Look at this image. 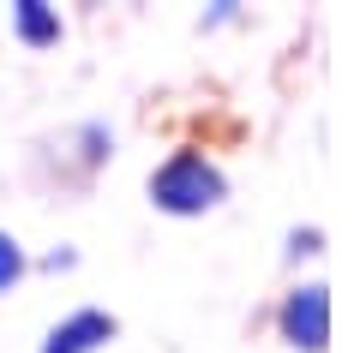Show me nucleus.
<instances>
[{"label": "nucleus", "mask_w": 360, "mask_h": 353, "mask_svg": "<svg viewBox=\"0 0 360 353\" xmlns=\"http://www.w3.org/2000/svg\"><path fill=\"white\" fill-rule=\"evenodd\" d=\"M13 36L25 48H54L66 36V25H60V13H54L49 0H13Z\"/></svg>", "instance_id": "obj_4"}, {"label": "nucleus", "mask_w": 360, "mask_h": 353, "mask_svg": "<svg viewBox=\"0 0 360 353\" xmlns=\"http://www.w3.org/2000/svg\"><path fill=\"white\" fill-rule=\"evenodd\" d=\"M115 335H120V317L115 312H103V305H78V312H66L60 324L42 335V353H103Z\"/></svg>", "instance_id": "obj_3"}, {"label": "nucleus", "mask_w": 360, "mask_h": 353, "mask_svg": "<svg viewBox=\"0 0 360 353\" xmlns=\"http://www.w3.org/2000/svg\"><path fill=\"white\" fill-rule=\"evenodd\" d=\"M234 18H240V0H217V6L198 18V30H222V25H234Z\"/></svg>", "instance_id": "obj_7"}, {"label": "nucleus", "mask_w": 360, "mask_h": 353, "mask_svg": "<svg viewBox=\"0 0 360 353\" xmlns=\"http://www.w3.org/2000/svg\"><path fill=\"white\" fill-rule=\"evenodd\" d=\"M319 252H324V227H312V222H307V227H288V252H283L288 264H300V258H319Z\"/></svg>", "instance_id": "obj_6"}, {"label": "nucleus", "mask_w": 360, "mask_h": 353, "mask_svg": "<svg viewBox=\"0 0 360 353\" xmlns=\"http://www.w3.org/2000/svg\"><path fill=\"white\" fill-rule=\"evenodd\" d=\"M25 276H30L25 246H18V234H13V227H0V293H13Z\"/></svg>", "instance_id": "obj_5"}, {"label": "nucleus", "mask_w": 360, "mask_h": 353, "mask_svg": "<svg viewBox=\"0 0 360 353\" xmlns=\"http://www.w3.org/2000/svg\"><path fill=\"white\" fill-rule=\"evenodd\" d=\"M42 269H49V276H66V269H78V252L72 246H54V252L42 258Z\"/></svg>", "instance_id": "obj_8"}, {"label": "nucleus", "mask_w": 360, "mask_h": 353, "mask_svg": "<svg viewBox=\"0 0 360 353\" xmlns=\"http://www.w3.org/2000/svg\"><path fill=\"white\" fill-rule=\"evenodd\" d=\"M144 192H150V204H156L162 215H210L222 198H229V174H222L205 150L186 144V150L162 156V162L150 168Z\"/></svg>", "instance_id": "obj_1"}, {"label": "nucleus", "mask_w": 360, "mask_h": 353, "mask_svg": "<svg viewBox=\"0 0 360 353\" xmlns=\"http://www.w3.org/2000/svg\"><path fill=\"white\" fill-rule=\"evenodd\" d=\"M276 335L295 353H324L330 347V288L324 281H300L276 305Z\"/></svg>", "instance_id": "obj_2"}]
</instances>
